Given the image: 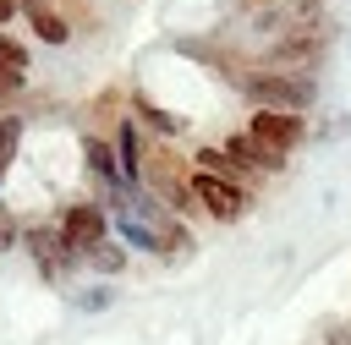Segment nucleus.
<instances>
[{
	"label": "nucleus",
	"instance_id": "4468645a",
	"mask_svg": "<svg viewBox=\"0 0 351 345\" xmlns=\"http://www.w3.org/2000/svg\"><path fill=\"white\" fill-rule=\"evenodd\" d=\"M16 120H0V175H5V164H11V153H16Z\"/></svg>",
	"mask_w": 351,
	"mask_h": 345
},
{
	"label": "nucleus",
	"instance_id": "6e6552de",
	"mask_svg": "<svg viewBox=\"0 0 351 345\" xmlns=\"http://www.w3.org/2000/svg\"><path fill=\"white\" fill-rule=\"evenodd\" d=\"M82 159H88V170H93L99 181H110L115 192L126 186V175H121V153H110L104 137H82Z\"/></svg>",
	"mask_w": 351,
	"mask_h": 345
},
{
	"label": "nucleus",
	"instance_id": "6ab92c4d",
	"mask_svg": "<svg viewBox=\"0 0 351 345\" xmlns=\"http://www.w3.org/2000/svg\"><path fill=\"white\" fill-rule=\"evenodd\" d=\"M16 11H22V0H0V22H11Z\"/></svg>",
	"mask_w": 351,
	"mask_h": 345
},
{
	"label": "nucleus",
	"instance_id": "dca6fc26",
	"mask_svg": "<svg viewBox=\"0 0 351 345\" xmlns=\"http://www.w3.org/2000/svg\"><path fill=\"white\" fill-rule=\"evenodd\" d=\"M22 82H27V71H11V66H0V99H16V93H22Z\"/></svg>",
	"mask_w": 351,
	"mask_h": 345
},
{
	"label": "nucleus",
	"instance_id": "0eeeda50",
	"mask_svg": "<svg viewBox=\"0 0 351 345\" xmlns=\"http://www.w3.org/2000/svg\"><path fill=\"white\" fill-rule=\"evenodd\" d=\"M22 246L33 252V263H38V274H44V279H60V274H66V263H71V257H66V246H60V230H49V225H27V230H22Z\"/></svg>",
	"mask_w": 351,
	"mask_h": 345
},
{
	"label": "nucleus",
	"instance_id": "423d86ee",
	"mask_svg": "<svg viewBox=\"0 0 351 345\" xmlns=\"http://www.w3.org/2000/svg\"><path fill=\"white\" fill-rule=\"evenodd\" d=\"M247 131H252L269 153H280V159H291V148L307 137V126H302L296 110H263V104H258V115L247 120Z\"/></svg>",
	"mask_w": 351,
	"mask_h": 345
},
{
	"label": "nucleus",
	"instance_id": "39448f33",
	"mask_svg": "<svg viewBox=\"0 0 351 345\" xmlns=\"http://www.w3.org/2000/svg\"><path fill=\"white\" fill-rule=\"evenodd\" d=\"M318 49H324V27H318V16H302V22H291V27H280V38L269 44V66H313L318 60Z\"/></svg>",
	"mask_w": 351,
	"mask_h": 345
},
{
	"label": "nucleus",
	"instance_id": "f257e3e1",
	"mask_svg": "<svg viewBox=\"0 0 351 345\" xmlns=\"http://www.w3.org/2000/svg\"><path fill=\"white\" fill-rule=\"evenodd\" d=\"M247 99L252 104H263V110H313V99H318V88H313V77H302V71H280V66H269V71H252L247 82Z\"/></svg>",
	"mask_w": 351,
	"mask_h": 345
},
{
	"label": "nucleus",
	"instance_id": "9b49d317",
	"mask_svg": "<svg viewBox=\"0 0 351 345\" xmlns=\"http://www.w3.org/2000/svg\"><path fill=\"white\" fill-rule=\"evenodd\" d=\"M137 115H143V120H148L154 131H165V137L186 131V120H181V115H170V110H154V99H143V93H137Z\"/></svg>",
	"mask_w": 351,
	"mask_h": 345
},
{
	"label": "nucleus",
	"instance_id": "f8f14e48",
	"mask_svg": "<svg viewBox=\"0 0 351 345\" xmlns=\"http://www.w3.org/2000/svg\"><path fill=\"white\" fill-rule=\"evenodd\" d=\"M88 263H93L99 274H121V268H126V246H115V241L104 235V241H99V246L88 252Z\"/></svg>",
	"mask_w": 351,
	"mask_h": 345
},
{
	"label": "nucleus",
	"instance_id": "7ed1b4c3",
	"mask_svg": "<svg viewBox=\"0 0 351 345\" xmlns=\"http://www.w3.org/2000/svg\"><path fill=\"white\" fill-rule=\"evenodd\" d=\"M192 192H197V208H203V214H214L219 225L241 219V214H247V203H252L241 181L219 175V170H197V164H192Z\"/></svg>",
	"mask_w": 351,
	"mask_h": 345
},
{
	"label": "nucleus",
	"instance_id": "9d476101",
	"mask_svg": "<svg viewBox=\"0 0 351 345\" xmlns=\"http://www.w3.org/2000/svg\"><path fill=\"white\" fill-rule=\"evenodd\" d=\"M115 153H121V175H126V186H132V181H143V164H148V159H143L137 131H132L126 120H121V131H115Z\"/></svg>",
	"mask_w": 351,
	"mask_h": 345
},
{
	"label": "nucleus",
	"instance_id": "a211bd4d",
	"mask_svg": "<svg viewBox=\"0 0 351 345\" xmlns=\"http://www.w3.org/2000/svg\"><path fill=\"white\" fill-rule=\"evenodd\" d=\"M324 340H329V345H351V323H329Z\"/></svg>",
	"mask_w": 351,
	"mask_h": 345
},
{
	"label": "nucleus",
	"instance_id": "1a4fd4ad",
	"mask_svg": "<svg viewBox=\"0 0 351 345\" xmlns=\"http://www.w3.org/2000/svg\"><path fill=\"white\" fill-rule=\"evenodd\" d=\"M22 16L33 22V33H38L44 44H66V38H71V27H66V16H55V11H44L38 0H22Z\"/></svg>",
	"mask_w": 351,
	"mask_h": 345
},
{
	"label": "nucleus",
	"instance_id": "20e7f679",
	"mask_svg": "<svg viewBox=\"0 0 351 345\" xmlns=\"http://www.w3.org/2000/svg\"><path fill=\"white\" fill-rule=\"evenodd\" d=\"M55 230H60L66 257H88V252L110 235V219H104V208H99V203H66V208H60V219H55Z\"/></svg>",
	"mask_w": 351,
	"mask_h": 345
},
{
	"label": "nucleus",
	"instance_id": "ddd939ff",
	"mask_svg": "<svg viewBox=\"0 0 351 345\" xmlns=\"http://www.w3.org/2000/svg\"><path fill=\"white\" fill-rule=\"evenodd\" d=\"M0 66H11V71H27V44H16L11 33H0Z\"/></svg>",
	"mask_w": 351,
	"mask_h": 345
},
{
	"label": "nucleus",
	"instance_id": "2eb2a0df",
	"mask_svg": "<svg viewBox=\"0 0 351 345\" xmlns=\"http://www.w3.org/2000/svg\"><path fill=\"white\" fill-rule=\"evenodd\" d=\"M71 307H82V312H99V307H110V290H77V296H71Z\"/></svg>",
	"mask_w": 351,
	"mask_h": 345
},
{
	"label": "nucleus",
	"instance_id": "f03ea898",
	"mask_svg": "<svg viewBox=\"0 0 351 345\" xmlns=\"http://www.w3.org/2000/svg\"><path fill=\"white\" fill-rule=\"evenodd\" d=\"M148 186L159 192V203H170L176 214H197V192H192V170L170 153V148H154V159L143 164Z\"/></svg>",
	"mask_w": 351,
	"mask_h": 345
},
{
	"label": "nucleus",
	"instance_id": "f3484780",
	"mask_svg": "<svg viewBox=\"0 0 351 345\" xmlns=\"http://www.w3.org/2000/svg\"><path fill=\"white\" fill-rule=\"evenodd\" d=\"M11 246H16V219L0 208V252H11Z\"/></svg>",
	"mask_w": 351,
	"mask_h": 345
}]
</instances>
